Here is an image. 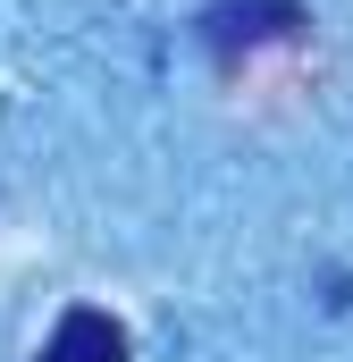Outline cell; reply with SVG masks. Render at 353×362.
Here are the masks:
<instances>
[{
    "label": "cell",
    "mask_w": 353,
    "mask_h": 362,
    "mask_svg": "<svg viewBox=\"0 0 353 362\" xmlns=\"http://www.w3.org/2000/svg\"><path fill=\"white\" fill-rule=\"evenodd\" d=\"M311 17L294 0H210L202 8V51L210 59H253L261 42H294Z\"/></svg>",
    "instance_id": "6da1fadb"
},
{
    "label": "cell",
    "mask_w": 353,
    "mask_h": 362,
    "mask_svg": "<svg viewBox=\"0 0 353 362\" xmlns=\"http://www.w3.org/2000/svg\"><path fill=\"white\" fill-rule=\"evenodd\" d=\"M34 362H135V346H126V329H118L101 303H68Z\"/></svg>",
    "instance_id": "7a4b0ae2"
}]
</instances>
